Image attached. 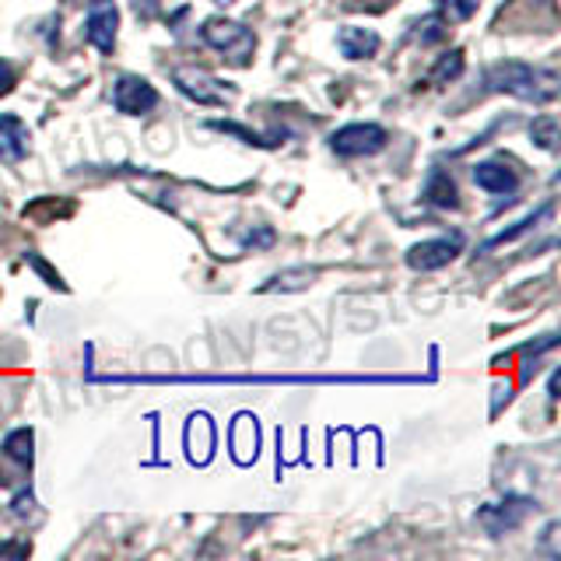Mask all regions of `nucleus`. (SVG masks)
Masks as SVG:
<instances>
[{"mask_svg":"<svg viewBox=\"0 0 561 561\" xmlns=\"http://www.w3.org/2000/svg\"><path fill=\"white\" fill-rule=\"evenodd\" d=\"M488 88L491 92H505L523 102L543 105L558 95V78H554V70H540L523 60H502L488 70Z\"/></svg>","mask_w":561,"mask_h":561,"instance_id":"obj_1","label":"nucleus"},{"mask_svg":"<svg viewBox=\"0 0 561 561\" xmlns=\"http://www.w3.org/2000/svg\"><path fill=\"white\" fill-rule=\"evenodd\" d=\"M201 39L210 49H218L228 64H239V67L250 64L253 49H256L253 32L239 22H228V18H207V22L201 25Z\"/></svg>","mask_w":561,"mask_h":561,"instance_id":"obj_2","label":"nucleus"},{"mask_svg":"<svg viewBox=\"0 0 561 561\" xmlns=\"http://www.w3.org/2000/svg\"><path fill=\"white\" fill-rule=\"evenodd\" d=\"M386 145H390V134L379 123H347V127H341L330 137V148L341 158H368L379 154Z\"/></svg>","mask_w":561,"mask_h":561,"instance_id":"obj_3","label":"nucleus"},{"mask_svg":"<svg viewBox=\"0 0 561 561\" xmlns=\"http://www.w3.org/2000/svg\"><path fill=\"white\" fill-rule=\"evenodd\" d=\"M32 443H35L32 428H14L4 438V446H0V484H4V488H14V484H22L28 478Z\"/></svg>","mask_w":561,"mask_h":561,"instance_id":"obj_4","label":"nucleus"},{"mask_svg":"<svg viewBox=\"0 0 561 561\" xmlns=\"http://www.w3.org/2000/svg\"><path fill=\"white\" fill-rule=\"evenodd\" d=\"M113 105L123 116H148L158 105V92H154V84L145 78L119 75L113 84Z\"/></svg>","mask_w":561,"mask_h":561,"instance_id":"obj_5","label":"nucleus"},{"mask_svg":"<svg viewBox=\"0 0 561 561\" xmlns=\"http://www.w3.org/2000/svg\"><path fill=\"white\" fill-rule=\"evenodd\" d=\"M460 245H463L460 232L425 239V242H417V245H411V250H408V263H411L414 271H438V267H446V263L456 253H460Z\"/></svg>","mask_w":561,"mask_h":561,"instance_id":"obj_6","label":"nucleus"},{"mask_svg":"<svg viewBox=\"0 0 561 561\" xmlns=\"http://www.w3.org/2000/svg\"><path fill=\"white\" fill-rule=\"evenodd\" d=\"M537 508V502H530V499H505V502H499V505H488L484 513L478 516L481 519V526L488 534H495V537H502V534H508V530H516V526L530 516Z\"/></svg>","mask_w":561,"mask_h":561,"instance_id":"obj_7","label":"nucleus"},{"mask_svg":"<svg viewBox=\"0 0 561 561\" xmlns=\"http://www.w3.org/2000/svg\"><path fill=\"white\" fill-rule=\"evenodd\" d=\"M116 28H119L116 8L110 4V0H99V4L92 8V14H88V22H84V39L110 57V53L116 49Z\"/></svg>","mask_w":561,"mask_h":561,"instance_id":"obj_8","label":"nucleus"},{"mask_svg":"<svg viewBox=\"0 0 561 561\" xmlns=\"http://www.w3.org/2000/svg\"><path fill=\"white\" fill-rule=\"evenodd\" d=\"M473 183L488 193H495V197H513L519 190V175L502 162H481V165H473Z\"/></svg>","mask_w":561,"mask_h":561,"instance_id":"obj_9","label":"nucleus"},{"mask_svg":"<svg viewBox=\"0 0 561 561\" xmlns=\"http://www.w3.org/2000/svg\"><path fill=\"white\" fill-rule=\"evenodd\" d=\"M175 84H180V92L197 99L201 105H221L228 99L225 88H215L218 81L201 75V70H175Z\"/></svg>","mask_w":561,"mask_h":561,"instance_id":"obj_10","label":"nucleus"},{"mask_svg":"<svg viewBox=\"0 0 561 561\" xmlns=\"http://www.w3.org/2000/svg\"><path fill=\"white\" fill-rule=\"evenodd\" d=\"M379 35L373 28H355V25H347L337 32V46L347 60H368V57H376L379 53Z\"/></svg>","mask_w":561,"mask_h":561,"instance_id":"obj_11","label":"nucleus"},{"mask_svg":"<svg viewBox=\"0 0 561 561\" xmlns=\"http://www.w3.org/2000/svg\"><path fill=\"white\" fill-rule=\"evenodd\" d=\"M28 154V127L18 116H0V158L18 162Z\"/></svg>","mask_w":561,"mask_h":561,"instance_id":"obj_12","label":"nucleus"},{"mask_svg":"<svg viewBox=\"0 0 561 561\" xmlns=\"http://www.w3.org/2000/svg\"><path fill=\"white\" fill-rule=\"evenodd\" d=\"M432 207H443V210H453L460 207V193H456V183L453 175L443 172V169H432L428 180H425V193H421Z\"/></svg>","mask_w":561,"mask_h":561,"instance_id":"obj_13","label":"nucleus"},{"mask_svg":"<svg viewBox=\"0 0 561 561\" xmlns=\"http://www.w3.org/2000/svg\"><path fill=\"white\" fill-rule=\"evenodd\" d=\"M548 215H554V204H543L540 210H537V215H530V218H523L516 228H508V232H502V236H495V239H491L488 245H484V250H495V245H505V242H513V239H519L523 232H530V228H537V221L540 218H548Z\"/></svg>","mask_w":561,"mask_h":561,"instance_id":"obj_14","label":"nucleus"},{"mask_svg":"<svg viewBox=\"0 0 561 561\" xmlns=\"http://www.w3.org/2000/svg\"><path fill=\"white\" fill-rule=\"evenodd\" d=\"M446 35H449V22L443 14H428V18H421V22H417V43L421 46L443 43Z\"/></svg>","mask_w":561,"mask_h":561,"instance_id":"obj_15","label":"nucleus"},{"mask_svg":"<svg viewBox=\"0 0 561 561\" xmlns=\"http://www.w3.org/2000/svg\"><path fill=\"white\" fill-rule=\"evenodd\" d=\"M463 75V53L460 49H453V53H446L443 60L435 64V70H432V84H446V81H456Z\"/></svg>","mask_w":561,"mask_h":561,"instance_id":"obj_16","label":"nucleus"},{"mask_svg":"<svg viewBox=\"0 0 561 561\" xmlns=\"http://www.w3.org/2000/svg\"><path fill=\"white\" fill-rule=\"evenodd\" d=\"M530 137L537 140V148L543 151H554V140H558V119L551 113H543L534 119V127H530Z\"/></svg>","mask_w":561,"mask_h":561,"instance_id":"obj_17","label":"nucleus"},{"mask_svg":"<svg viewBox=\"0 0 561 561\" xmlns=\"http://www.w3.org/2000/svg\"><path fill=\"white\" fill-rule=\"evenodd\" d=\"M481 8V0H443V14L446 22H467V18H473Z\"/></svg>","mask_w":561,"mask_h":561,"instance_id":"obj_18","label":"nucleus"},{"mask_svg":"<svg viewBox=\"0 0 561 561\" xmlns=\"http://www.w3.org/2000/svg\"><path fill=\"white\" fill-rule=\"evenodd\" d=\"M242 245H245V250H250V245H253V250H267V245H274V228L260 225L256 232H253V228H250V232L242 236Z\"/></svg>","mask_w":561,"mask_h":561,"instance_id":"obj_19","label":"nucleus"},{"mask_svg":"<svg viewBox=\"0 0 561 561\" xmlns=\"http://www.w3.org/2000/svg\"><path fill=\"white\" fill-rule=\"evenodd\" d=\"M14 84H18V75H14V67L8 60H0V99L11 95L14 92Z\"/></svg>","mask_w":561,"mask_h":561,"instance_id":"obj_20","label":"nucleus"},{"mask_svg":"<svg viewBox=\"0 0 561 561\" xmlns=\"http://www.w3.org/2000/svg\"><path fill=\"white\" fill-rule=\"evenodd\" d=\"M390 0H351V8H373V11H382Z\"/></svg>","mask_w":561,"mask_h":561,"instance_id":"obj_21","label":"nucleus"},{"mask_svg":"<svg viewBox=\"0 0 561 561\" xmlns=\"http://www.w3.org/2000/svg\"><path fill=\"white\" fill-rule=\"evenodd\" d=\"M215 4H225L228 8V4H236V0H215Z\"/></svg>","mask_w":561,"mask_h":561,"instance_id":"obj_22","label":"nucleus"}]
</instances>
